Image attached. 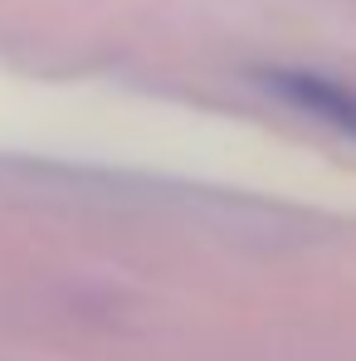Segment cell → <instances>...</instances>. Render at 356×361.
Wrapping results in <instances>:
<instances>
[{
  "mask_svg": "<svg viewBox=\"0 0 356 361\" xmlns=\"http://www.w3.org/2000/svg\"><path fill=\"white\" fill-rule=\"evenodd\" d=\"M264 83L288 98L293 108L312 113V118L332 122L342 132H356V88L342 78H322V73H302V68H269Z\"/></svg>",
  "mask_w": 356,
  "mask_h": 361,
  "instance_id": "cell-1",
  "label": "cell"
}]
</instances>
